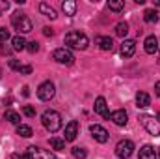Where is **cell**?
Listing matches in <instances>:
<instances>
[{"instance_id": "cell-1", "label": "cell", "mask_w": 160, "mask_h": 159, "mask_svg": "<svg viewBox=\"0 0 160 159\" xmlns=\"http://www.w3.org/2000/svg\"><path fill=\"white\" fill-rule=\"evenodd\" d=\"M11 25H13V28L19 32V36L32 32V21H30L28 15L22 13V11H13V13H11Z\"/></svg>"}, {"instance_id": "cell-2", "label": "cell", "mask_w": 160, "mask_h": 159, "mask_svg": "<svg viewBox=\"0 0 160 159\" xmlns=\"http://www.w3.org/2000/svg\"><path fill=\"white\" fill-rule=\"evenodd\" d=\"M41 122H43L45 129L50 131V133H56V131L62 129V116H60V112H56V111H52V109H48V111L43 112Z\"/></svg>"}, {"instance_id": "cell-3", "label": "cell", "mask_w": 160, "mask_h": 159, "mask_svg": "<svg viewBox=\"0 0 160 159\" xmlns=\"http://www.w3.org/2000/svg\"><path fill=\"white\" fill-rule=\"evenodd\" d=\"M65 45L69 49H78V51H84L88 45H89V40L84 32H78V30H73L69 34H65Z\"/></svg>"}, {"instance_id": "cell-4", "label": "cell", "mask_w": 160, "mask_h": 159, "mask_svg": "<svg viewBox=\"0 0 160 159\" xmlns=\"http://www.w3.org/2000/svg\"><path fill=\"white\" fill-rule=\"evenodd\" d=\"M140 122H142V125L147 129L149 135L160 137V120H157L155 116H149V114H142V116H140Z\"/></svg>"}, {"instance_id": "cell-5", "label": "cell", "mask_w": 160, "mask_h": 159, "mask_svg": "<svg viewBox=\"0 0 160 159\" xmlns=\"http://www.w3.org/2000/svg\"><path fill=\"white\" fill-rule=\"evenodd\" d=\"M132 152H134V142L128 140V139L119 140L118 146H116V156H118L119 159H128L130 156H132Z\"/></svg>"}, {"instance_id": "cell-6", "label": "cell", "mask_w": 160, "mask_h": 159, "mask_svg": "<svg viewBox=\"0 0 160 159\" xmlns=\"http://www.w3.org/2000/svg\"><path fill=\"white\" fill-rule=\"evenodd\" d=\"M52 58H54L56 62H60V64H65V66H71V64L75 62V56H73V52H71L69 49H65V47H62V49H56V51L52 52Z\"/></svg>"}, {"instance_id": "cell-7", "label": "cell", "mask_w": 160, "mask_h": 159, "mask_svg": "<svg viewBox=\"0 0 160 159\" xmlns=\"http://www.w3.org/2000/svg\"><path fill=\"white\" fill-rule=\"evenodd\" d=\"M54 94H56V88H54V84L50 80H45L38 88V97H39L41 101H50L54 97Z\"/></svg>"}, {"instance_id": "cell-8", "label": "cell", "mask_w": 160, "mask_h": 159, "mask_svg": "<svg viewBox=\"0 0 160 159\" xmlns=\"http://www.w3.org/2000/svg\"><path fill=\"white\" fill-rule=\"evenodd\" d=\"M26 154L30 156V159H56L54 152L43 150V148H39V146H28Z\"/></svg>"}, {"instance_id": "cell-9", "label": "cell", "mask_w": 160, "mask_h": 159, "mask_svg": "<svg viewBox=\"0 0 160 159\" xmlns=\"http://www.w3.org/2000/svg\"><path fill=\"white\" fill-rule=\"evenodd\" d=\"M89 133H91V137H93L97 142H101V144L108 142V131H106L102 125H99V123L89 125Z\"/></svg>"}, {"instance_id": "cell-10", "label": "cell", "mask_w": 160, "mask_h": 159, "mask_svg": "<svg viewBox=\"0 0 160 159\" xmlns=\"http://www.w3.org/2000/svg\"><path fill=\"white\" fill-rule=\"evenodd\" d=\"M78 122L77 120H71L67 125H65V135H63V140L65 142H73L75 139H77V135H78Z\"/></svg>"}, {"instance_id": "cell-11", "label": "cell", "mask_w": 160, "mask_h": 159, "mask_svg": "<svg viewBox=\"0 0 160 159\" xmlns=\"http://www.w3.org/2000/svg\"><path fill=\"white\" fill-rule=\"evenodd\" d=\"M95 112L101 114L102 118H110V112H108V105H106V99L101 96L95 99Z\"/></svg>"}, {"instance_id": "cell-12", "label": "cell", "mask_w": 160, "mask_h": 159, "mask_svg": "<svg viewBox=\"0 0 160 159\" xmlns=\"http://www.w3.org/2000/svg\"><path fill=\"white\" fill-rule=\"evenodd\" d=\"M134 51H136V43L134 40H125L121 43V54L125 56V58H130L132 54H134Z\"/></svg>"}, {"instance_id": "cell-13", "label": "cell", "mask_w": 160, "mask_h": 159, "mask_svg": "<svg viewBox=\"0 0 160 159\" xmlns=\"http://www.w3.org/2000/svg\"><path fill=\"white\" fill-rule=\"evenodd\" d=\"M110 120L116 123V125H127V122H128V116H127V112L119 109V111H114L112 114H110Z\"/></svg>"}, {"instance_id": "cell-14", "label": "cell", "mask_w": 160, "mask_h": 159, "mask_svg": "<svg viewBox=\"0 0 160 159\" xmlns=\"http://www.w3.org/2000/svg\"><path fill=\"white\" fill-rule=\"evenodd\" d=\"M143 47H145V52H147V54H155V52L158 51V40H157L155 36H147Z\"/></svg>"}, {"instance_id": "cell-15", "label": "cell", "mask_w": 160, "mask_h": 159, "mask_svg": "<svg viewBox=\"0 0 160 159\" xmlns=\"http://www.w3.org/2000/svg\"><path fill=\"white\" fill-rule=\"evenodd\" d=\"M149 105H151L149 94H147V92H138V94H136V107H138V109H145V107H149Z\"/></svg>"}, {"instance_id": "cell-16", "label": "cell", "mask_w": 160, "mask_h": 159, "mask_svg": "<svg viewBox=\"0 0 160 159\" xmlns=\"http://www.w3.org/2000/svg\"><path fill=\"white\" fill-rule=\"evenodd\" d=\"M157 150L151 146V144H145L140 148V159H157Z\"/></svg>"}, {"instance_id": "cell-17", "label": "cell", "mask_w": 160, "mask_h": 159, "mask_svg": "<svg viewBox=\"0 0 160 159\" xmlns=\"http://www.w3.org/2000/svg\"><path fill=\"white\" fill-rule=\"evenodd\" d=\"M9 68H11L13 71L24 73V75H30V73H32V66H22L19 60H9Z\"/></svg>"}, {"instance_id": "cell-18", "label": "cell", "mask_w": 160, "mask_h": 159, "mask_svg": "<svg viewBox=\"0 0 160 159\" xmlns=\"http://www.w3.org/2000/svg\"><path fill=\"white\" fill-rule=\"evenodd\" d=\"M62 9H63L65 15L73 17V15L77 13V2H75V0H65V2L62 4Z\"/></svg>"}, {"instance_id": "cell-19", "label": "cell", "mask_w": 160, "mask_h": 159, "mask_svg": "<svg viewBox=\"0 0 160 159\" xmlns=\"http://www.w3.org/2000/svg\"><path fill=\"white\" fill-rule=\"evenodd\" d=\"M39 11L45 15V17H48V19H56V17H58V15H56V9L50 8L47 2H41L39 4Z\"/></svg>"}, {"instance_id": "cell-20", "label": "cell", "mask_w": 160, "mask_h": 159, "mask_svg": "<svg viewBox=\"0 0 160 159\" xmlns=\"http://www.w3.org/2000/svg\"><path fill=\"white\" fill-rule=\"evenodd\" d=\"M4 118L8 120V122H11V123H17V125H21V114H19L17 111H11V109H8V111L4 112Z\"/></svg>"}, {"instance_id": "cell-21", "label": "cell", "mask_w": 160, "mask_h": 159, "mask_svg": "<svg viewBox=\"0 0 160 159\" xmlns=\"http://www.w3.org/2000/svg\"><path fill=\"white\" fill-rule=\"evenodd\" d=\"M97 43L101 45L102 51H112V49H114V40H112V38H101V36H99V38H97Z\"/></svg>"}, {"instance_id": "cell-22", "label": "cell", "mask_w": 160, "mask_h": 159, "mask_svg": "<svg viewBox=\"0 0 160 159\" xmlns=\"http://www.w3.org/2000/svg\"><path fill=\"white\" fill-rule=\"evenodd\" d=\"M11 45H13V51H22V49H26V40L22 36H15L11 40Z\"/></svg>"}, {"instance_id": "cell-23", "label": "cell", "mask_w": 160, "mask_h": 159, "mask_svg": "<svg viewBox=\"0 0 160 159\" xmlns=\"http://www.w3.org/2000/svg\"><path fill=\"white\" fill-rule=\"evenodd\" d=\"M143 21H145V23H157V21H158L157 9H145V11H143Z\"/></svg>"}, {"instance_id": "cell-24", "label": "cell", "mask_w": 160, "mask_h": 159, "mask_svg": "<svg viewBox=\"0 0 160 159\" xmlns=\"http://www.w3.org/2000/svg\"><path fill=\"white\" fill-rule=\"evenodd\" d=\"M17 135H21V137L28 139V137H32V135H34V131H32V127H30V125L21 123V125H17Z\"/></svg>"}, {"instance_id": "cell-25", "label": "cell", "mask_w": 160, "mask_h": 159, "mask_svg": "<svg viewBox=\"0 0 160 159\" xmlns=\"http://www.w3.org/2000/svg\"><path fill=\"white\" fill-rule=\"evenodd\" d=\"M50 146H52L56 152H63V150H65V140H63V139L52 137V139H50Z\"/></svg>"}, {"instance_id": "cell-26", "label": "cell", "mask_w": 160, "mask_h": 159, "mask_svg": "<svg viewBox=\"0 0 160 159\" xmlns=\"http://www.w3.org/2000/svg\"><path fill=\"white\" fill-rule=\"evenodd\" d=\"M71 152H73V157L75 159H86V156H88V150L86 148H80V146H75Z\"/></svg>"}, {"instance_id": "cell-27", "label": "cell", "mask_w": 160, "mask_h": 159, "mask_svg": "<svg viewBox=\"0 0 160 159\" xmlns=\"http://www.w3.org/2000/svg\"><path fill=\"white\" fill-rule=\"evenodd\" d=\"M116 34H118L119 38H125V36L128 34V25H127V23H118V26H116Z\"/></svg>"}, {"instance_id": "cell-28", "label": "cell", "mask_w": 160, "mask_h": 159, "mask_svg": "<svg viewBox=\"0 0 160 159\" xmlns=\"http://www.w3.org/2000/svg\"><path fill=\"white\" fill-rule=\"evenodd\" d=\"M108 8L114 9V11H121V9L125 8V2H123V0H110V2H108Z\"/></svg>"}, {"instance_id": "cell-29", "label": "cell", "mask_w": 160, "mask_h": 159, "mask_svg": "<svg viewBox=\"0 0 160 159\" xmlns=\"http://www.w3.org/2000/svg\"><path fill=\"white\" fill-rule=\"evenodd\" d=\"M22 112H24L28 118H34V116H36V109H34L32 105H24V107H22Z\"/></svg>"}, {"instance_id": "cell-30", "label": "cell", "mask_w": 160, "mask_h": 159, "mask_svg": "<svg viewBox=\"0 0 160 159\" xmlns=\"http://www.w3.org/2000/svg\"><path fill=\"white\" fill-rule=\"evenodd\" d=\"M8 40H9V30L6 26H2L0 28V43H6Z\"/></svg>"}, {"instance_id": "cell-31", "label": "cell", "mask_w": 160, "mask_h": 159, "mask_svg": "<svg viewBox=\"0 0 160 159\" xmlns=\"http://www.w3.org/2000/svg\"><path fill=\"white\" fill-rule=\"evenodd\" d=\"M26 49H28V52H38L39 51V43L38 41H30V43H26Z\"/></svg>"}, {"instance_id": "cell-32", "label": "cell", "mask_w": 160, "mask_h": 159, "mask_svg": "<svg viewBox=\"0 0 160 159\" xmlns=\"http://www.w3.org/2000/svg\"><path fill=\"white\" fill-rule=\"evenodd\" d=\"M11 52H13V49H11V47H8V45H4V43L0 45V54H2V56H9Z\"/></svg>"}, {"instance_id": "cell-33", "label": "cell", "mask_w": 160, "mask_h": 159, "mask_svg": "<svg viewBox=\"0 0 160 159\" xmlns=\"http://www.w3.org/2000/svg\"><path fill=\"white\" fill-rule=\"evenodd\" d=\"M6 9H9V2L8 0H0V13H4Z\"/></svg>"}, {"instance_id": "cell-34", "label": "cell", "mask_w": 160, "mask_h": 159, "mask_svg": "<svg viewBox=\"0 0 160 159\" xmlns=\"http://www.w3.org/2000/svg\"><path fill=\"white\" fill-rule=\"evenodd\" d=\"M13 159H30L28 154H13Z\"/></svg>"}, {"instance_id": "cell-35", "label": "cell", "mask_w": 160, "mask_h": 159, "mask_svg": "<svg viewBox=\"0 0 160 159\" xmlns=\"http://www.w3.org/2000/svg\"><path fill=\"white\" fill-rule=\"evenodd\" d=\"M43 34H45V36H52V34H54V30H52L50 26H45V28H43Z\"/></svg>"}, {"instance_id": "cell-36", "label": "cell", "mask_w": 160, "mask_h": 159, "mask_svg": "<svg viewBox=\"0 0 160 159\" xmlns=\"http://www.w3.org/2000/svg\"><path fill=\"white\" fill-rule=\"evenodd\" d=\"M155 94H157V96L160 97V80L157 82V84H155Z\"/></svg>"}, {"instance_id": "cell-37", "label": "cell", "mask_w": 160, "mask_h": 159, "mask_svg": "<svg viewBox=\"0 0 160 159\" xmlns=\"http://www.w3.org/2000/svg\"><path fill=\"white\" fill-rule=\"evenodd\" d=\"M28 90H30L28 86H24V88H22V96H24V97H28V96H30V92H28Z\"/></svg>"}, {"instance_id": "cell-38", "label": "cell", "mask_w": 160, "mask_h": 159, "mask_svg": "<svg viewBox=\"0 0 160 159\" xmlns=\"http://www.w3.org/2000/svg\"><path fill=\"white\" fill-rule=\"evenodd\" d=\"M155 6H158V8H160V0H158V2H155Z\"/></svg>"}, {"instance_id": "cell-39", "label": "cell", "mask_w": 160, "mask_h": 159, "mask_svg": "<svg viewBox=\"0 0 160 159\" xmlns=\"http://www.w3.org/2000/svg\"><path fill=\"white\" fill-rule=\"evenodd\" d=\"M0 79H2V68H0Z\"/></svg>"}, {"instance_id": "cell-40", "label": "cell", "mask_w": 160, "mask_h": 159, "mask_svg": "<svg viewBox=\"0 0 160 159\" xmlns=\"http://www.w3.org/2000/svg\"><path fill=\"white\" fill-rule=\"evenodd\" d=\"M158 62H160V60H158Z\"/></svg>"}]
</instances>
